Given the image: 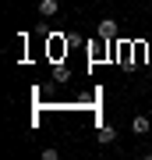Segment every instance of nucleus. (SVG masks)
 I'll return each instance as SVG.
<instances>
[{"mask_svg": "<svg viewBox=\"0 0 152 160\" xmlns=\"http://www.w3.org/2000/svg\"><path fill=\"white\" fill-rule=\"evenodd\" d=\"M96 32H99V39H106V43H110V39H113V36H117V22H113V18H103V22H99V29H96Z\"/></svg>", "mask_w": 152, "mask_h": 160, "instance_id": "f257e3e1", "label": "nucleus"}, {"mask_svg": "<svg viewBox=\"0 0 152 160\" xmlns=\"http://www.w3.org/2000/svg\"><path fill=\"white\" fill-rule=\"evenodd\" d=\"M149 128H152V121L145 114H135V118H131V132H135V135H149Z\"/></svg>", "mask_w": 152, "mask_h": 160, "instance_id": "f03ea898", "label": "nucleus"}, {"mask_svg": "<svg viewBox=\"0 0 152 160\" xmlns=\"http://www.w3.org/2000/svg\"><path fill=\"white\" fill-rule=\"evenodd\" d=\"M57 11H60V0H39V14L43 18H53Z\"/></svg>", "mask_w": 152, "mask_h": 160, "instance_id": "7ed1b4c3", "label": "nucleus"}, {"mask_svg": "<svg viewBox=\"0 0 152 160\" xmlns=\"http://www.w3.org/2000/svg\"><path fill=\"white\" fill-rule=\"evenodd\" d=\"M96 139H99V142H113V139H117V132H113L110 125H103V128H99V135H96Z\"/></svg>", "mask_w": 152, "mask_h": 160, "instance_id": "20e7f679", "label": "nucleus"}, {"mask_svg": "<svg viewBox=\"0 0 152 160\" xmlns=\"http://www.w3.org/2000/svg\"><path fill=\"white\" fill-rule=\"evenodd\" d=\"M149 64H152V53H149Z\"/></svg>", "mask_w": 152, "mask_h": 160, "instance_id": "39448f33", "label": "nucleus"}]
</instances>
